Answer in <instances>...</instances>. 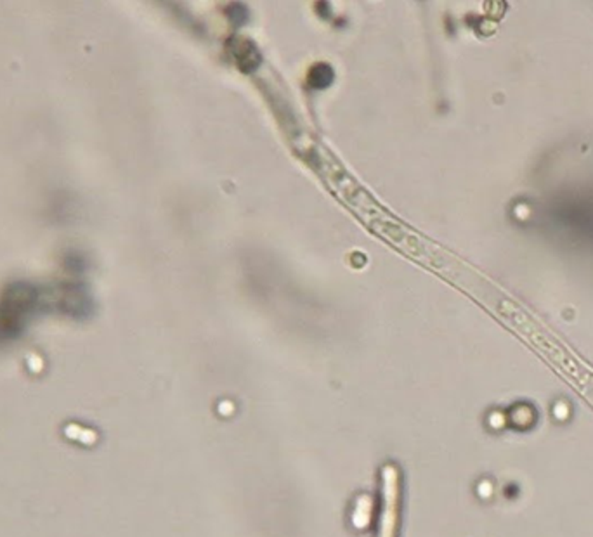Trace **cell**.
Returning <instances> with one entry per match:
<instances>
[{
    "label": "cell",
    "instance_id": "1",
    "mask_svg": "<svg viewBox=\"0 0 593 537\" xmlns=\"http://www.w3.org/2000/svg\"><path fill=\"white\" fill-rule=\"evenodd\" d=\"M398 518V471L394 467L384 468V506L380 515L379 537H394Z\"/></svg>",
    "mask_w": 593,
    "mask_h": 537
}]
</instances>
